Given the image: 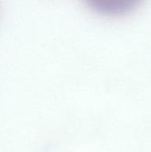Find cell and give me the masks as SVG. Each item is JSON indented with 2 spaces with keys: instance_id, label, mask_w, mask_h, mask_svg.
Listing matches in <instances>:
<instances>
[{
  "instance_id": "1",
  "label": "cell",
  "mask_w": 151,
  "mask_h": 152,
  "mask_svg": "<svg viewBox=\"0 0 151 152\" xmlns=\"http://www.w3.org/2000/svg\"><path fill=\"white\" fill-rule=\"evenodd\" d=\"M133 1H117V0H99L98 6L106 11L109 10V12H120L123 10H126L130 8L132 4H133Z\"/></svg>"
}]
</instances>
